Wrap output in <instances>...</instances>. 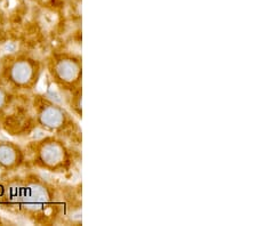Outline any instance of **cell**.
Returning a JSON list of instances; mask_svg holds the SVG:
<instances>
[{
	"label": "cell",
	"mask_w": 257,
	"mask_h": 226,
	"mask_svg": "<svg viewBox=\"0 0 257 226\" xmlns=\"http://www.w3.org/2000/svg\"><path fill=\"white\" fill-rule=\"evenodd\" d=\"M31 162L38 169L63 174L71 169L74 162L71 147L56 135H48L29 145Z\"/></svg>",
	"instance_id": "1"
},
{
	"label": "cell",
	"mask_w": 257,
	"mask_h": 226,
	"mask_svg": "<svg viewBox=\"0 0 257 226\" xmlns=\"http://www.w3.org/2000/svg\"><path fill=\"white\" fill-rule=\"evenodd\" d=\"M43 71V63L27 54L7 55L0 63V79L18 92H32L38 86Z\"/></svg>",
	"instance_id": "2"
},
{
	"label": "cell",
	"mask_w": 257,
	"mask_h": 226,
	"mask_svg": "<svg viewBox=\"0 0 257 226\" xmlns=\"http://www.w3.org/2000/svg\"><path fill=\"white\" fill-rule=\"evenodd\" d=\"M11 199L27 215L43 216L52 210L57 200L55 187L38 178L21 180L10 190Z\"/></svg>",
	"instance_id": "3"
},
{
	"label": "cell",
	"mask_w": 257,
	"mask_h": 226,
	"mask_svg": "<svg viewBox=\"0 0 257 226\" xmlns=\"http://www.w3.org/2000/svg\"><path fill=\"white\" fill-rule=\"evenodd\" d=\"M33 111L37 125L48 133L69 135L79 130L72 114L47 96L37 95L33 98Z\"/></svg>",
	"instance_id": "4"
},
{
	"label": "cell",
	"mask_w": 257,
	"mask_h": 226,
	"mask_svg": "<svg viewBox=\"0 0 257 226\" xmlns=\"http://www.w3.org/2000/svg\"><path fill=\"white\" fill-rule=\"evenodd\" d=\"M47 70L60 89L70 93L81 89L82 60L79 55L69 52L54 53L47 61Z\"/></svg>",
	"instance_id": "5"
},
{
	"label": "cell",
	"mask_w": 257,
	"mask_h": 226,
	"mask_svg": "<svg viewBox=\"0 0 257 226\" xmlns=\"http://www.w3.org/2000/svg\"><path fill=\"white\" fill-rule=\"evenodd\" d=\"M27 151L18 143L0 141V169L4 171H16L24 166Z\"/></svg>",
	"instance_id": "6"
},
{
	"label": "cell",
	"mask_w": 257,
	"mask_h": 226,
	"mask_svg": "<svg viewBox=\"0 0 257 226\" xmlns=\"http://www.w3.org/2000/svg\"><path fill=\"white\" fill-rule=\"evenodd\" d=\"M13 102V90L0 79V114L5 112Z\"/></svg>",
	"instance_id": "7"
},
{
	"label": "cell",
	"mask_w": 257,
	"mask_h": 226,
	"mask_svg": "<svg viewBox=\"0 0 257 226\" xmlns=\"http://www.w3.org/2000/svg\"><path fill=\"white\" fill-rule=\"evenodd\" d=\"M3 2V0H0V3H2Z\"/></svg>",
	"instance_id": "8"
}]
</instances>
